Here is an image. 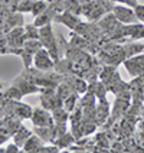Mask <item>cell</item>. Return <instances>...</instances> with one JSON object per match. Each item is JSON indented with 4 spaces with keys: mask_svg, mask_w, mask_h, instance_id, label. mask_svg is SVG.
I'll return each mask as SVG.
<instances>
[{
    "mask_svg": "<svg viewBox=\"0 0 144 153\" xmlns=\"http://www.w3.org/2000/svg\"><path fill=\"white\" fill-rule=\"evenodd\" d=\"M49 52L43 51V49H39L36 52V56H35V65L42 71H46V69H51L53 67V62L49 58Z\"/></svg>",
    "mask_w": 144,
    "mask_h": 153,
    "instance_id": "7a4b0ae2",
    "label": "cell"
},
{
    "mask_svg": "<svg viewBox=\"0 0 144 153\" xmlns=\"http://www.w3.org/2000/svg\"><path fill=\"white\" fill-rule=\"evenodd\" d=\"M114 16L115 19H118L121 23H126V25H131V23H136L137 20V15L133 9L126 7V6H114Z\"/></svg>",
    "mask_w": 144,
    "mask_h": 153,
    "instance_id": "6da1fadb",
    "label": "cell"
},
{
    "mask_svg": "<svg viewBox=\"0 0 144 153\" xmlns=\"http://www.w3.org/2000/svg\"><path fill=\"white\" fill-rule=\"evenodd\" d=\"M134 12H136V15H137V19H138L140 22H143L144 23V6L137 4L136 7H134Z\"/></svg>",
    "mask_w": 144,
    "mask_h": 153,
    "instance_id": "9c48e42d",
    "label": "cell"
},
{
    "mask_svg": "<svg viewBox=\"0 0 144 153\" xmlns=\"http://www.w3.org/2000/svg\"><path fill=\"white\" fill-rule=\"evenodd\" d=\"M56 20H59V22H62V23H65L66 26H69V27H72V29H75V26H78L81 22L76 19L75 16H72L71 13H64L62 16H58V19Z\"/></svg>",
    "mask_w": 144,
    "mask_h": 153,
    "instance_id": "8992f818",
    "label": "cell"
},
{
    "mask_svg": "<svg viewBox=\"0 0 144 153\" xmlns=\"http://www.w3.org/2000/svg\"><path fill=\"white\" fill-rule=\"evenodd\" d=\"M6 152H19V147L16 145H9V147H6Z\"/></svg>",
    "mask_w": 144,
    "mask_h": 153,
    "instance_id": "8fae6325",
    "label": "cell"
},
{
    "mask_svg": "<svg viewBox=\"0 0 144 153\" xmlns=\"http://www.w3.org/2000/svg\"><path fill=\"white\" fill-rule=\"evenodd\" d=\"M53 114H55L56 123H64V120H66V117H68L65 110H53Z\"/></svg>",
    "mask_w": 144,
    "mask_h": 153,
    "instance_id": "ba28073f",
    "label": "cell"
},
{
    "mask_svg": "<svg viewBox=\"0 0 144 153\" xmlns=\"http://www.w3.org/2000/svg\"><path fill=\"white\" fill-rule=\"evenodd\" d=\"M110 1H118V0H110Z\"/></svg>",
    "mask_w": 144,
    "mask_h": 153,
    "instance_id": "7c38bea8",
    "label": "cell"
},
{
    "mask_svg": "<svg viewBox=\"0 0 144 153\" xmlns=\"http://www.w3.org/2000/svg\"><path fill=\"white\" fill-rule=\"evenodd\" d=\"M30 134H32V133H30L27 128H25L23 126H20L19 130H16V134H15V139H16L17 146L25 145L26 142H27V139L30 137Z\"/></svg>",
    "mask_w": 144,
    "mask_h": 153,
    "instance_id": "277c9868",
    "label": "cell"
},
{
    "mask_svg": "<svg viewBox=\"0 0 144 153\" xmlns=\"http://www.w3.org/2000/svg\"><path fill=\"white\" fill-rule=\"evenodd\" d=\"M45 10H46V6H45V3H43V1H36V3H33L32 12H33L35 16H39V15H42Z\"/></svg>",
    "mask_w": 144,
    "mask_h": 153,
    "instance_id": "52a82bcc",
    "label": "cell"
},
{
    "mask_svg": "<svg viewBox=\"0 0 144 153\" xmlns=\"http://www.w3.org/2000/svg\"><path fill=\"white\" fill-rule=\"evenodd\" d=\"M41 146H42V143L39 142V139H38V137L30 136L29 139H27V142L25 143L23 150H25V152H39Z\"/></svg>",
    "mask_w": 144,
    "mask_h": 153,
    "instance_id": "5b68a950",
    "label": "cell"
},
{
    "mask_svg": "<svg viewBox=\"0 0 144 153\" xmlns=\"http://www.w3.org/2000/svg\"><path fill=\"white\" fill-rule=\"evenodd\" d=\"M32 120L36 126H41V127L42 126H52V117L45 110H41V108H36L33 111Z\"/></svg>",
    "mask_w": 144,
    "mask_h": 153,
    "instance_id": "3957f363",
    "label": "cell"
},
{
    "mask_svg": "<svg viewBox=\"0 0 144 153\" xmlns=\"http://www.w3.org/2000/svg\"><path fill=\"white\" fill-rule=\"evenodd\" d=\"M118 1H121V3H124V4H128V6H134L136 7L137 6V0H118Z\"/></svg>",
    "mask_w": 144,
    "mask_h": 153,
    "instance_id": "30bf717a",
    "label": "cell"
}]
</instances>
